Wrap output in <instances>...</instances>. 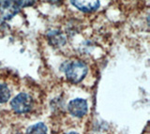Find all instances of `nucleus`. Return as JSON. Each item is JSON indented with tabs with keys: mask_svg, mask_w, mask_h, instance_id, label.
<instances>
[{
	"mask_svg": "<svg viewBox=\"0 0 150 134\" xmlns=\"http://www.w3.org/2000/svg\"><path fill=\"white\" fill-rule=\"evenodd\" d=\"M67 134H79L77 132H69V133H67Z\"/></svg>",
	"mask_w": 150,
	"mask_h": 134,
	"instance_id": "nucleus-11",
	"label": "nucleus"
},
{
	"mask_svg": "<svg viewBox=\"0 0 150 134\" xmlns=\"http://www.w3.org/2000/svg\"><path fill=\"white\" fill-rule=\"evenodd\" d=\"M87 71L88 68L86 64L81 60H72V61L67 63V66L65 68L66 77L73 84H78V83L82 82L86 76Z\"/></svg>",
	"mask_w": 150,
	"mask_h": 134,
	"instance_id": "nucleus-1",
	"label": "nucleus"
},
{
	"mask_svg": "<svg viewBox=\"0 0 150 134\" xmlns=\"http://www.w3.org/2000/svg\"><path fill=\"white\" fill-rule=\"evenodd\" d=\"M14 2L19 6V8H25L34 5L36 0H14Z\"/></svg>",
	"mask_w": 150,
	"mask_h": 134,
	"instance_id": "nucleus-9",
	"label": "nucleus"
},
{
	"mask_svg": "<svg viewBox=\"0 0 150 134\" xmlns=\"http://www.w3.org/2000/svg\"><path fill=\"white\" fill-rule=\"evenodd\" d=\"M26 134H47V127L41 122L37 123L27 128Z\"/></svg>",
	"mask_w": 150,
	"mask_h": 134,
	"instance_id": "nucleus-7",
	"label": "nucleus"
},
{
	"mask_svg": "<svg viewBox=\"0 0 150 134\" xmlns=\"http://www.w3.org/2000/svg\"><path fill=\"white\" fill-rule=\"evenodd\" d=\"M49 1L51 3H53V4H57V3L61 2V0H49Z\"/></svg>",
	"mask_w": 150,
	"mask_h": 134,
	"instance_id": "nucleus-10",
	"label": "nucleus"
},
{
	"mask_svg": "<svg viewBox=\"0 0 150 134\" xmlns=\"http://www.w3.org/2000/svg\"><path fill=\"white\" fill-rule=\"evenodd\" d=\"M48 40L52 46L54 47H60L63 46L66 42V39L61 32L57 30H53L48 34Z\"/></svg>",
	"mask_w": 150,
	"mask_h": 134,
	"instance_id": "nucleus-6",
	"label": "nucleus"
},
{
	"mask_svg": "<svg viewBox=\"0 0 150 134\" xmlns=\"http://www.w3.org/2000/svg\"><path fill=\"white\" fill-rule=\"evenodd\" d=\"M11 106L16 114H26L33 107V99L30 95L26 93H20L12 99Z\"/></svg>",
	"mask_w": 150,
	"mask_h": 134,
	"instance_id": "nucleus-2",
	"label": "nucleus"
},
{
	"mask_svg": "<svg viewBox=\"0 0 150 134\" xmlns=\"http://www.w3.org/2000/svg\"><path fill=\"white\" fill-rule=\"evenodd\" d=\"M11 98V90L5 84H0V103H5Z\"/></svg>",
	"mask_w": 150,
	"mask_h": 134,
	"instance_id": "nucleus-8",
	"label": "nucleus"
},
{
	"mask_svg": "<svg viewBox=\"0 0 150 134\" xmlns=\"http://www.w3.org/2000/svg\"><path fill=\"white\" fill-rule=\"evenodd\" d=\"M20 11L14 0H0V13L6 20H11Z\"/></svg>",
	"mask_w": 150,
	"mask_h": 134,
	"instance_id": "nucleus-4",
	"label": "nucleus"
},
{
	"mask_svg": "<svg viewBox=\"0 0 150 134\" xmlns=\"http://www.w3.org/2000/svg\"><path fill=\"white\" fill-rule=\"evenodd\" d=\"M70 2L83 12H93L100 7V0H70Z\"/></svg>",
	"mask_w": 150,
	"mask_h": 134,
	"instance_id": "nucleus-5",
	"label": "nucleus"
},
{
	"mask_svg": "<svg viewBox=\"0 0 150 134\" xmlns=\"http://www.w3.org/2000/svg\"><path fill=\"white\" fill-rule=\"evenodd\" d=\"M68 111L74 117L81 118L84 116L88 111L86 100L83 99H75L70 100L68 104Z\"/></svg>",
	"mask_w": 150,
	"mask_h": 134,
	"instance_id": "nucleus-3",
	"label": "nucleus"
}]
</instances>
